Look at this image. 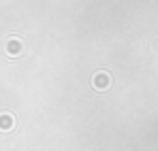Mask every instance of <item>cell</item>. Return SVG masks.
Segmentation results:
<instances>
[{"instance_id": "obj_3", "label": "cell", "mask_w": 158, "mask_h": 151, "mask_svg": "<svg viewBox=\"0 0 158 151\" xmlns=\"http://www.w3.org/2000/svg\"><path fill=\"white\" fill-rule=\"evenodd\" d=\"M17 51H22V49H17V43H15V41H11V43H9V53H11V55H15Z\"/></svg>"}, {"instance_id": "obj_1", "label": "cell", "mask_w": 158, "mask_h": 151, "mask_svg": "<svg viewBox=\"0 0 158 151\" xmlns=\"http://www.w3.org/2000/svg\"><path fill=\"white\" fill-rule=\"evenodd\" d=\"M109 85H111V77L107 75V73H96V75H94V87H96V89L103 92Z\"/></svg>"}, {"instance_id": "obj_2", "label": "cell", "mask_w": 158, "mask_h": 151, "mask_svg": "<svg viewBox=\"0 0 158 151\" xmlns=\"http://www.w3.org/2000/svg\"><path fill=\"white\" fill-rule=\"evenodd\" d=\"M13 128V117L9 113H2L0 115V130H11Z\"/></svg>"}]
</instances>
